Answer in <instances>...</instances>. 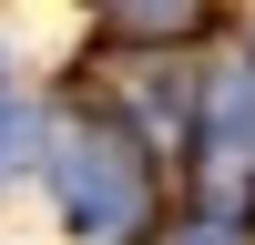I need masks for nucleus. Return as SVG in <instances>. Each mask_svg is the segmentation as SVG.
<instances>
[{
  "label": "nucleus",
  "instance_id": "obj_1",
  "mask_svg": "<svg viewBox=\"0 0 255 245\" xmlns=\"http://www.w3.org/2000/svg\"><path fill=\"white\" fill-rule=\"evenodd\" d=\"M61 204H72L92 235H143V215H153V174H143V153L123 133H72L61 143Z\"/></svg>",
  "mask_w": 255,
  "mask_h": 245
},
{
  "label": "nucleus",
  "instance_id": "obj_2",
  "mask_svg": "<svg viewBox=\"0 0 255 245\" xmlns=\"http://www.w3.org/2000/svg\"><path fill=\"white\" fill-rule=\"evenodd\" d=\"M113 20H133V31H194V20H204V0H113Z\"/></svg>",
  "mask_w": 255,
  "mask_h": 245
}]
</instances>
